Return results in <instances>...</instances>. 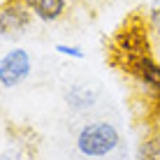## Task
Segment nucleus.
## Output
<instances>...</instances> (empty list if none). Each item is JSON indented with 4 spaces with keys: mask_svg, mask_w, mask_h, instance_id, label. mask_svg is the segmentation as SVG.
<instances>
[{
    "mask_svg": "<svg viewBox=\"0 0 160 160\" xmlns=\"http://www.w3.org/2000/svg\"><path fill=\"white\" fill-rule=\"evenodd\" d=\"M146 56H151V30H148V23H144V19H139V16H130L114 35L112 47H109V58L121 70L130 72Z\"/></svg>",
    "mask_w": 160,
    "mask_h": 160,
    "instance_id": "f257e3e1",
    "label": "nucleus"
},
{
    "mask_svg": "<svg viewBox=\"0 0 160 160\" xmlns=\"http://www.w3.org/2000/svg\"><path fill=\"white\" fill-rule=\"evenodd\" d=\"M118 130L107 121H93L77 135V148L86 158H104L118 146Z\"/></svg>",
    "mask_w": 160,
    "mask_h": 160,
    "instance_id": "f03ea898",
    "label": "nucleus"
},
{
    "mask_svg": "<svg viewBox=\"0 0 160 160\" xmlns=\"http://www.w3.org/2000/svg\"><path fill=\"white\" fill-rule=\"evenodd\" d=\"M32 23V12L26 2H9L0 9V37L2 40H21Z\"/></svg>",
    "mask_w": 160,
    "mask_h": 160,
    "instance_id": "7ed1b4c3",
    "label": "nucleus"
},
{
    "mask_svg": "<svg viewBox=\"0 0 160 160\" xmlns=\"http://www.w3.org/2000/svg\"><path fill=\"white\" fill-rule=\"evenodd\" d=\"M32 60L28 51L23 49H9L0 58V86L2 88H16L30 77Z\"/></svg>",
    "mask_w": 160,
    "mask_h": 160,
    "instance_id": "20e7f679",
    "label": "nucleus"
},
{
    "mask_svg": "<svg viewBox=\"0 0 160 160\" xmlns=\"http://www.w3.org/2000/svg\"><path fill=\"white\" fill-rule=\"evenodd\" d=\"M130 77H135L137 79V84L139 86H144L151 95H156L158 100H160V63L153 56H146V58H142L139 63L135 65V68L128 72Z\"/></svg>",
    "mask_w": 160,
    "mask_h": 160,
    "instance_id": "39448f33",
    "label": "nucleus"
},
{
    "mask_svg": "<svg viewBox=\"0 0 160 160\" xmlns=\"http://www.w3.org/2000/svg\"><path fill=\"white\" fill-rule=\"evenodd\" d=\"M65 104L74 112H84V109H91L93 104L98 102V91L95 88H88V86H70L65 91Z\"/></svg>",
    "mask_w": 160,
    "mask_h": 160,
    "instance_id": "423d86ee",
    "label": "nucleus"
},
{
    "mask_svg": "<svg viewBox=\"0 0 160 160\" xmlns=\"http://www.w3.org/2000/svg\"><path fill=\"white\" fill-rule=\"evenodd\" d=\"M28 5V9L32 12V16H37L40 21H56L63 16L68 0H23Z\"/></svg>",
    "mask_w": 160,
    "mask_h": 160,
    "instance_id": "0eeeda50",
    "label": "nucleus"
},
{
    "mask_svg": "<svg viewBox=\"0 0 160 160\" xmlns=\"http://www.w3.org/2000/svg\"><path fill=\"white\" fill-rule=\"evenodd\" d=\"M137 160H160V135H153L139 144Z\"/></svg>",
    "mask_w": 160,
    "mask_h": 160,
    "instance_id": "6e6552de",
    "label": "nucleus"
},
{
    "mask_svg": "<svg viewBox=\"0 0 160 160\" xmlns=\"http://www.w3.org/2000/svg\"><path fill=\"white\" fill-rule=\"evenodd\" d=\"M53 49H56L58 53H63V56H70V58H77V60L84 58V51H81L79 47H70V44H56Z\"/></svg>",
    "mask_w": 160,
    "mask_h": 160,
    "instance_id": "1a4fd4ad",
    "label": "nucleus"
},
{
    "mask_svg": "<svg viewBox=\"0 0 160 160\" xmlns=\"http://www.w3.org/2000/svg\"><path fill=\"white\" fill-rule=\"evenodd\" d=\"M148 30L160 37V7H153L148 12Z\"/></svg>",
    "mask_w": 160,
    "mask_h": 160,
    "instance_id": "9d476101",
    "label": "nucleus"
},
{
    "mask_svg": "<svg viewBox=\"0 0 160 160\" xmlns=\"http://www.w3.org/2000/svg\"><path fill=\"white\" fill-rule=\"evenodd\" d=\"M0 160H21V151L19 148H7L0 153Z\"/></svg>",
    "mask_w": 160,
    "mask_h": 160,
    "instance_id": "9b49d317",
    "label": "nucleus"
}]
</instances>
